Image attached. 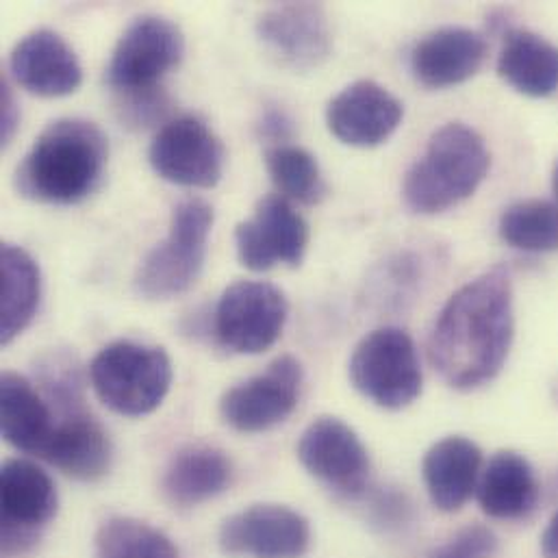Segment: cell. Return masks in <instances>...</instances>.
Listing matches in <instances>:
<instances>
[{"mask_svg":"<svg viewBox=\"0 0 558 558\" xmlns=\"http://www.w3.org/2000/svg\"><path fill=\"white\" fill-rule=\"evenodd\" d=\"M233 481L229 457L205 444L181 448L166 468L163 494L174 507H198L225 494Z\"/></svg>","mask_w":558,"mask_h":558,"instance_id":"22","label":"cell"},{"mask_svg":"<svg viewBox=\"0 0 558 558\" xmlns=\"http://www.w3.org/2000/svg\"><path fill=\"white\" fill-rule=\"evenodd\" d=\"M487 39L463 26H444L415 44L413 76L430 89H446L470 81L487 59Z\"/></svg>","mask_w":558,"mask_h":558,"instance_id":"18","label":"cell"},{"mask_svg":"<svg viewBox=\"0 0 558 558\" xmlns=\"http://www.w3.org/2000/svg\"><path fill=\"white\" fill-rule=\"evenodd\" d=\"M2 557L24 555L39 531L57 515L59 496L52 478L31 461L9 459L0 472Z\"/></svg>","mask_w":558,"mask_h":558,"instance_id":"10","label":"cell"},{"mask_svg":"<svg viewBox=\"0 0 558 558\" xmlns=\"http://www.w3.org/2000/svg\"><path fill=\"white\" fill-rule=\"evenodd\" d=\"M476 498L494 520H522L539 500L533 465L518 452H498L481 472Z\"/></svg>","mask_w":558,"mask_h":558,"instance_id":"23","label":"cell"},{"mask_svg":"<svg viewBox=\"0 0 558 558\" xmlns=\"http://www.w3.org/2000/svg\"><path fill=\"white\" fill-rule=\"evenodd\" d=\"M492 155L478 131L450 122L433 133L402 183L404 205L420 216L444 214L468 201L485 181Z\"/></svg>","mask_w":558,"mask_h":558,"instance_id":"3","label":"cell"},{"mask_svg":"<svg viewBox=\"0 0 558 558\" xmlns=\"http://www.w3.org/2000/svg\"><path fill=\"white\" fill-rule=\"evenodd\" d=\"M240 264L253 272H268L279 264L298 268L308 248V225L279 194L259 201L253 218L235 229Z\"/></svg>","mask_w":558,"mask_h":558,"instance_id":"11","label":"cell"},{"mask_svg":"<svg viewBox=\"0 0 558 558\" xmlns=\"http://www.w3.org/2000/svg\"><path fill=\"white\" fill-rule=\"evenodd\" d=\"M500 238L522 253L558 251V205L550 201H522L500 218Z\"/></svg>","mask_w":558,"mask_h":558,"instance_id":"27","label":"cell"},{"mask_svg":"<svg viewBox=\"0 0 558 558\" xmlns=\"http://www.w3.org/2000/svg\"><path fill=\"white\" fill-rule=\"evenodd\" d=\"M302 468L343 496H359L369 481V454L359 435L339 417H317L298 441Z\"/></svg>","mask_w":558,"mask_h":558,"instance_id":"12","label":"cell"},{"mask_svg":"<svg viewBox=\"0 0 558 558\" xmlns=\"http://www.w3.org/2000/svg\"><path fill=\"white\" fill-rule=\"evenodd\" d=\"M300 387V363L293 356H279L266 372L231 387L220 402V413L240 433H264L293 413Z\"/></svg>","mask_w":558,"mask_h":558,"instance_id":"14","label":"cell"},{"mask_svg":"<svg viewBox=\"0 0 558 558\" xmlns=\"http://www.w3.org/2000/svg\"><path fill=\"white\" fill-rule=\"evenodd\" d=\"M118 116L120 122L129 129H148L159 122L168 124V113L172 109L170 96L161 89H142V92H129V94H118Z\"/></svg>","mask_w":558,"mask_h":558,"instance_id":"29","label":"cell"},{"mask_svg":"<svg viewBox=\"0 0 558 558\" xmlns=\"http://www.w3.org/2000/svg\"><path fill=\"white\" fill-rule=\"evenodd\" d=\"M311 544L308 522L280 505H257L231 515L220 529L229 557L302 558Z\"/></svg>","mask_w":558,"mask_h":558,"instance_id":"15","label":"cell"},{"mask_svg":"<svg viewBox=\"0 0 558 558\" xmlns=\"http://www.w3.org/2000/svg\"><path fill=\"white\" fill-rule=\"evenodd\" d=\"M404 118L402 102L374 81L343 87L326 107L328 131L345 146L374 148L387 142Z\"/></svg>","mask_w":558,"mask_h":558,"instance_id":"16","label":"cell"},{"mask_svg":"<svg viewBox=\"0 0 558 558\" xmlns=\"http://www.w3.org/2000/svg\"><path fill=\"white\" fill-rule=\"evenodd\" d=\"M111 441L105 428L83 409L63 413L41 454L44 461L76 481H96L109 472Z\"/></svg>","mask_w":558,"mask_h":558,"instance_id":"19","label":"cell"},{"mask_svg":"<svg viewBox=\"0 0 558 558\" xmlns=\"http://www.w3.org/2000/svg\"><path fill=\"white\" fill-rule=\"evenodd\" d=\"M513 332L511 277L505 268H494L446 302L430 335V363L450 387L476 389L502 369Z\"/></svg>","mask_w":558,"mask_h":558,"instance_id":"1","label":"cell"},{"mask_svg":"<svg viewBox=\"0 0 558 558\" xmlns=\"http://www.w3.org/2000/svg\"><path fill=\"white\" fill-rule=\"evenodd\" d=\"M498 550L496 535L485 526H470L454 535L435 558H492Z\"/></svg>","mask_w":558,"mask_h":558,"instance_id":"30","label":"cell"},{"mask_svg":"<svg viewBox=\"0 0 558 558\" xmlns=\"http://www.w3.org/2000/svg\"><path fill=\"white\" fill-rule=\"evenodd\" d=\"M352 385L383 409H404L422 393V365L409 332L396 326L365 335L352 352Z\"/></svg>","mask_w":558,"mask_h":558,"instance_id":"6","label":"cell"},{"mask_svg":"<svg viewBox=\"0 0 558 558\" xmlns=\"http://www.w3.org/2000/svg\"><path fill=\"white\" fill-rule=\"evenodd\" d=\"M542 553L546 558H558V513L542 537Z\"/></svg>","mask_w":558,"mask_h":558,"instance_id":"33","label":"cell"},{"mask_svg":"<svg viewBox=\"0 0 558 558\" xmlns=\"http://www.w3.org/2000/svg\"><path fill=\"white\" fill-rule=\"evenodd\" d=\"M214 209L201 198L177 205L168 238L142 262L135 289L146 300H170L185 293L205 268Z\"/></svg>","mask_w":558,"mask_h":558,"instance_id":"5","label":"cell"},{"mask_svg":"<svg viewBox=\"0 0 558 558\" xmlns=\"http://www.w3.org/2000/svg\"><path fill=\"white\" fill-rule=\"evenodd\" d=\"M183 52L185 37L172 20L142 15L118 39L107 65V83L118 94L155 89L181 63Z\"/></svg>","mask_w":558,"mask_h":558,"instance_id":"8","label":"cell"},{"mask_svg":"<svg viewBox=\"0 0 558 558\" xmlns=\"http://www.w3.org/2000/svg\"><path fill=\"white\" fill-rule=\"evenodd\" d=\"M0 411L4 441L20 452L41 459L54 433L57 417L33 383L15 372H4L0 378Z\"/></svg>","mask_w":558,"mask_h":558,"instance_id":"21","label":"cell"},{"mask_svg":"<svg viewBox=\"0 0 558 558\" xmlns=\"http://www.w3.org/2000/svg\"><path fill=\"white\" fill-rule=\"evenodd\" d=\"M266 168L279 190V196L289 203L317 205L326 196L319 163L302 146L282 144L266 148Z\"/></svg>","mask_w":558,"mask_h":558,"instance_id":"26","label":"cell"},{"mask_svg":"<svg viewBox=\"0 0 558 558\" xmlns=\"http://www.w3.org/2000/svg\"><path fill=\"white\" fill-rule=\"evenodd\" d=\"M483 472L481 448L465 437H446L424 457L422 474L433 505L446 513L463 509Z\"/></svg>","mask_w":558,"mask_h":558,"instance_id":"20","label":"cell"},{"mask_svg":"<svg viewBox=\"0 0 558 558\" xmlns=\"http://www.w3.org/2000/svg\"><path fill=\"white\" fill-rule=\"evenodd\" d=\"M148 161L157 177L172 185L211 190L220 183L227 150L220 137L196 116H181L159 129Z\"/></svg>","mask_w":558,"mask_h":558,"instance_id":"9","label":"cell"},{"mask_svg":"<svg viewBox=\"0 0 558 558\" xmlns=\"http://www.w3.org/2000/svg\"><path fill=\"white\" fill-rule=\"evenodd\" d=\"M257 37L280 65L306 72L319 68L332 50L326 9L317 2H280L257 20Z\"/></svg>","mask_w":558,"mask_h":558,"instance_id":"13","label":"cell"},{"mask_svg":"<svg viewBox=\"0 0 558 558\" xmlns=\"http://www.w3.org/2000/svg\"><path fill=\"white\" fill-rule=\"evenodd\" d=\"M96 558H179V553L157 529L131 518H111L96 533Z\"/></svg>","mask_w":558,"mask_h":558,"instance_id":"28","label":"cell"},{"mask_svg":"<svg viewBox=\"0 0 558 558\" xmlns=\"http://www.w3.org/2000/svg\"><path fill=\"white\" fill-rule=\"evenodd\" d=\"M555 198H557V201H555V203H557V205H558V166H557V172H555Z\"/></svg>","mask_w":558,"mask_h":558,"instance_id":"34","label":"cell"},{"mask_svg":"<svg viewBox=\"0 0 558 558\" xmlns=\"http://www.w3.org/2000/svg\"><path fill=\"white\" fill-rule=\"evenodd\" d=\"M13 81L41 98L74 94L83 83V68L72 46L50 28L24 35L9 57Z\"/></svg>","mask_w":558,"mask_h":558,"instance_id":"17","label":"cell"},{"mask_svg":"<svg viewBox=\"0 0 558 558\" xmlns=\"http://www.w3.org/2000/svg\"><path fill=\"white\" fill-rule=\"evenodd\" d=\"M172 376L166 350L137 341H113L89 365L92 387L100 402L126 417H142L159 409Z\"/></svg>","mask_w":558,"mask_h":558,"instance_id":"4","label":"cell"},{"mask_svg":"<svg viewBox=\"0 0 558 558\" xmlns=\"http://www.w3.org/2000/svg\"><path fill=\"white\" fill-rule=\"evenodd\" d=\"M293 131H295L293 118L279 105H270L257 122V135L262 142L270 144L268 148L289 144V140L293 137Z\"/></svg>","mask_w":558,"mask_h":558,"instance_id":"31","label":"cell"},{"mask_svg":"<svg viewBox=\"0 0 558 558\" xmlns=\"http://www.w3.org/2000/svg\"><path fill=\"white\" fill-rule=\"evenodd\" d=\"M287 298L266 280H238L225 289L214 313L218 341L238 354L270 350L287 322Z\"/></svg>","mask_w":558,"mask_h":558,"instance_id":"7","label":"cell"},{"mask_svg":"<svg viewBox=\"0 0 558 558\" xmlns=\"http://www.w3.org/2000/svg\"><path fill=\"white\" fill-rule=\"evenodd\" d=\"M0 87H2V92H0V142H2V146H7L11 142V137L15 135L20 109H17V102L13 98V92H11L7 78H2Z\"/></svg>","mask_w":558,"mask_h":558,"instance_id":"32","label":"cell"},{"mask_svg":"<svg viewBox=\"0 0 558 558\" xmlns=\"http://www.w3.org/2000/svg\"><path fill=\"white\" fill-rule=\"evenodd\" d=\"M41 300L37 262L20 246L0 248V341L7 345L33 322Z\"/></svg>","mask_w":558,"mask_h":558,"instance_id":"25","label":"cell"},{"mask_svg":"<svg viewBox=\"0 0 558 558\" xmlns=\"http://www.w3.org/2000/svg\"><path fill=\"white\" fill-rule=\"evenodd\" d=\"M498 74L524 96H553L558 89V46L533 31L511 28L498 57Z\"/></svg>","mask_w":558,"mask_h":558,"instance_id":"24","label":"cell"},{"mask_svg":"<svg viewBox=\"0 0 558 558\" xmlns=\"http://www.w3.org/2000/svg\"><path fill=\"white\" fill-rule=\"evenodd\" d=\"M107 159V137L94 122L61 118L37 135L15 170L13 185L33 203L76 205L96 192Z\"/></svg>","mask_w":558,"mask_h":558,"instance_id":"2","label":"cell"}]
</instances>
